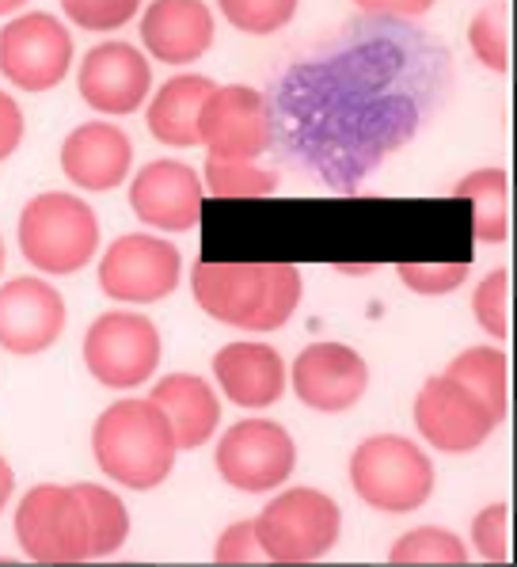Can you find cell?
<instances>
[{
    "label": "cell",
    "instance_id": "1",
    "mask_svg": "<svg viewBox=\"0 0 517 567\" xmlns=\"http://www.w3.org/2000/svg\"><path fill=\"white\" fill-rule=\"evenodd\" d=\"M190 290L206 317L240 331H278L301 305V270L293 264H209L198 259Z\"/></svg>",
    "mask_w": 517,
    "mask_h": 567
},
{
    "label": "cell",
    "instance_id": "2",
    "mask_svg": "<svg viewBox=\"0 0 517 567\" xmlns=\"http://www.w3.org/2000/svg\"><path fill=\"white\" fill-rule=\"evenodd\" d=\"M92 453L118 487L153 492L175 468V434L153 400H115L92 426Z\"/></svg>",
    "mask_w": 517,
    "mask_h": 567
},
{
    "label": "cell",
    "instance_id": "3",
    "mask_svg": "<svg viewBox=\"0 0 517 567\" xmlns=\"http://www.w3.org/2000/svg\"><path fill=\"white\" fill-rule=\"evenodd\" d=\"M23 259L39 275H76L100 251V217L81 195L42 190L34 195L15 225Z\"/></svg>",
    "mask_w": 517,
    "mask_h": 567
},
{
    "label": "cell",
    "instance_id": "4",
    "mask_svg": "<svg viewBox=\"0 0 517 567\" xmlns=\"http://www.w3.org/2000/svg\"><path fill=\"white\" fill-rule=\"evenodd\" d=\"M350 484L373 511L411 514L431 499L434 465L403 434H373L350 453Z\"/></svg>",
    "mask_w": 517,
    "mask_h": 567
},
{
    "label": "cell",
    "instance_id": "5",
    "mask_svg": "<svg viewBox=\"0 0 517 567\" xmlns=\"http://www.w3.org/2000/svg\"><path fill=\"white\" fill-rule=\"evenodd\" d=\"M343 511L320 487H289L256 518V534L270 564H312L335 548Z\"/></svg>",
    "mask_w": 517,
    "mask_h": 567
},
{
    "label": "cell",
    "instance_id": "6",
    "mask_svg": "<svg viewBox=\"0 0 517 567\" xmlns=\"http://www.w3.org/2000/svg\"><path fill=\"white\" fill-rule=\"evenodd\" d=\"M15 540L42 567H73L92 560V522L73 487L39 484L20 499Z\"/></svg>",
    "mask_w": 517,
    "mask_h": 567
},
{
    "label": "cell",
    "instance_id": "7",
    "mask_svg": "<svg viewBox=\"0 0 517 567\" xmlns=\"http://www.w3.org/2000/svg\"><path fill=\"white\" fill-rule=\"evenodd\" d=\"M84 365L100 385L137 389L161 365V331L134 309H111L92 320L84 336Z\"/></svg>",
    "mask_w": 517,
    "mask_h": 567
},
{
    "label": "cell",
    "instance_id": "8",
    "mask_svg": "<svg viewBox=\"0 0 517 567\" xmlns=\"http://www.w3.org/2000/svg\"><path fill=\"white\" fill-rule=\"evenodd\" d=\"M73 69V34L50 12H23L0 28V73L20 92H50Z\"/></svg>",
    "mask_w": 517,
    "mask_h": 567
},
{
    "label": "cell",
    "instance_id": "9",
    "mask_svg": "<svg viewBox=\"0 0 517 567\" xmlns=\"http://www.w3.org/2000/svg\"><path fill=\"white\" fill-rule=\"evenodd\" d=\"M179 278V248L148 233H126L100 259V290L118 305H156L172 298Z\"/></svg>",
    "mask_w": 517,
    "mask_h": 567
},
{
    "label": "cell",
    "instance_id": "10",
    "mask_svg": "<svg viewBox=\"0 0 517 567\" xmlns=\"http://www.w3.org/2000/svg\"><path fill=\"white\" fill-rule=\"evenodd\" d=\"M297 468V446L275 419H244L232 423L217 442V473L229 487L262 495L282 487Z\"/></svg>",
    "mask_w": 517,
    "mask_h": 567
},
{
    "label": "cell",
    "instance_id": "11",
    "mask_svg": "<svg viewBox=\"0 0 517 567\" xmlns=\"http://www.w3.org/2000/svg\"><path fill=\"white\" fill-rule=\"evenodd\" d=\"M411 415H415L418 434L442 453H472L484 446L498 426L484 400L464 389L461 381H453L449 373H437L418 389Z\"/></svg>",
    "mask_w": 517,
    "mask_h": 567
},
{
    "label": "cell",
    "instance_id": "12",
    "mask_svg": "<svg viewBox=\"0 0 517 567\" xmlns=\"http://www.w3.org/2000/svg\"><path fill=\"white\" fill-rule=\"evenodd\" d=\"M198 145L217 161H259L270 145V107L248 84L214 89L201 103Z\"/></svg>",
    "mask_w": 517,
    "mask_h": 567
},
{
    "label": "cell",
    "instance_id": "13",
    "mask_svg": "<svg viewBox=\"0 0 517 567\" xmlns=\"http://www.w3.org/2000/svg\"><path fill=\"white\" fill-rule=\"evenodd\" d=\"M76 92L92 111L111 118L134 115L153 92V65L130 42H100L81 61L76 73Z\"/></svg>",
    "mask_w": 517,
    "mask_h": 567
},
{
    "label": "cell",
    "instance_id": "14",
    "mask_svg": "<svg viewBox=\"0 0 517 567\" xmlns=\"http://www.w3.org/2000/svg\"><path fill=\"white\" fill-rule=\"evenodd\" d=\"M65 331V298L46 278H12L0 286V347L8 354H42Z\"/></svg>",
    "mask_w": 517,
    "mask_h": 567
},
{
    "label": "cell",
    "instance_id": "15",
    "mask_svg": "<svg viewBox=\"0 0 517 567\" xmlns=\"http://www.w3.org/2000/svg\"><path fill=\"white\" fill-rule=\"evenodd\" d=\"M370 389V365L347 343H312L293 362V392L312 412H347Z\"/></svg>",
    "mask_w": 517,
    "mask_h": 567
},
{
    "label": "cell",
    "instance_id": "16",
    "mask_svg": "<svg viewBox=\"0 0 517 567\" xmlns=\"http://www.w3.org/2000/svg\"><path fill=\"white\" fill-rule=\"evenodd\" d=\"M201 176L183 161H153L130 183V206L161 233H190L201 217Z\"/></svg>",
    "mask_w": 517,
    "mask_h": 567
},
{
    "label": "cell",
    "instance_id": "17",
    "mask_svg": "<svg viewBox=\"0 0 517 567\" xmlns=\"http://www.w3.org/2000/svg\"><path fill=\"white\" fill-rule=\"evenodd\" d=\"M134 145L115 122H81L61 145V172L81 190H115L126 183Z\"/></svg>",
    "mask_w": 517,
    "mask_h": 567
},
{
    "label": "cell",
    "instance_id": "18",
    "mask_svg": "<svg viewBox=\"0 0 517 567\" xmlns=\"http://www.w3.org/2000/svg\"><path fill=\"white\" fill-rule=\"evenodd\" d=\"M142 47L164 65H190L214 47V12L206 0H148Z\"/></svg>",
    "mask_w": 517,
    "mask_h": 567
},
{
    "label": "cell",
    "instance_id": "19",
    "mask_svg": "<svg viewBox=\"0 0 517 567\" xmlns=\"http://www.w3.org/2000/svg\"><path fill=\"white\" fill-rule=\"evenodd\" d=\"M214 378L225 396L240 408H270L286 392V362L270 343H229L217 351Z\"/></svg>",
    "mask_w": 517,
    "mask_h": 567
},
{
    "label": "cell",
    "instance_id": "20",
    "mask_svg": "<svg viewBox=\"0 0 517 567\" xmlns=\"http://www.w3.org/2000/svg\"><path fill=\"white\" fill-rule=\"evenodd\" d=\"M148 400L168 419L179 450L206 446L217 426H221V400H217L209 381H201L198 373H172V378L156 381Z\"/></svg>",
    "mask_w": 517,
    "mask_h": 567
},
{
    "label": "cell",
    "instance_id": "21",
    "mask_svg": "<svg viewBox=\"0 0 517 567\" xmlns=\"http://www.w3.org/2000/svg\"><path fill=\"white\" fill-rule=\"evenodd\" d=\"M217 84L209 76L198 73H183L172 76L161 92L148 100L145 122H148V134L156 137L161 145H175V150H190L198 145V115H201V103L209 100Z\"/></svg>",
    "mask_w": 517,
    "mask_h": 567
},
{
    "label": "cell",
    "instance_id": "22",
    "mask_svg": "<svg viewBox=\"0 0 517 567\" xmlns=\"http://www.w3.org/2000/svg\"><path fill=\"white\" fill-rule=\"evenodd\" d=\"M457 203L472 206V237L479 244H503L514 233V179L503 168L468 172L453 187Z\"/></svg>",
    "mask_w": 517,
    "mask_h": 567
},
{
    "label": "cell",
    "instance_id": "23",
    "mask_svg": "<svg viewBox=\"0 0 517 567\" xmlns=\"http://www.w3.org/2000/svg\"><path fill=\"white\" fill-rule=\"evenodd\" d=\"M445 373L468 392H476L490 408V415L503 423L510 412V354H503L498 347H468L449 362Z\"/></svg>",
    "mask_w": 517,
    "mask_h": 567
},
{
    "label": "cell",
    "instance_id": "24",
    "mask_svg": "<svg viewBox=\"0 0 517 567\" xmlns=\"http://www.w3.org/2000/svg\"><path fill=\"white\" fill-rule=\"evenodd\" d=\"M472 54L484 61L495 73H510L514 69V8L510 0H490L479 8L476 20L468 28Z\"/></svg>",
    "mask_w": 517,
    "mask_h": 567
},
{
    "label": "cell",
    "instance_id": "25",
    "mask_svg": "<svg viewBox=\"0 0 517 567\" xmlns=\"http://www.w3.org/2000/svg\"><path fill=\"white\" fill-rule=\"evenodd\" d=\"M73 492L81 495L87 522H92V556H115L130 537V511L111 487L100 484H73Z\"/></svg>",
    "mask_w": 517,
    "mask_h": 567
},
{
    "label": "cell",
    "instance_id": "26",
    "mask_svg": "<svg viewBox=\"0 0 517 567\" xmlns=\"http://www.w3.org/2000/svg\"><path fill=\"white\" fill-rule=\"evenodd\" d=\"M392 567H464L468 548L457 534L442 526H418L403 534L389 553Z\"/></svg>",
    "mask_w": 517,
    "mask_h": 567
},
{
    "label": "cell",
    "instance_id": "27",
    "mask_svg": "<svg viewBox=\"0 0 517 567\" xmlns=\"http://www.w3.org/2000/svg\"><path fill=\"white\" fill-rule=\"evenodd\" d=\"M206 190L214 198H267L278 190L275 172H262L256 161H217L206 156Z\"/></svg>",
    "mask_w": 517,
    "mask_h": 567
},
{
    "label": "cell",
    "instance_id": "28",
    "mask_svg": "<svg viewBox=\"0 0 517 567\" xmlns=\"http://www.w3.org/2000/svg\"><path fill=\"white\" fill-rule=\"evenodd\" d=\"M472 312H476L479 328L495 339L514 336V270L498 267L490 270L484 282L476 286V298H472Z\"/></svg>",
    "mask_w": 517,
    "mask_h": 567
},
{
    "label": "cell",
    "instance_id": "29",
    "mask_svg": "<svg viewBox=\"0 0 517 567\" xmlns=\"http://www.w3.org/2000/svg\"><path fill=\"white\" fill-rule=\"evenodd\" d=\"M301 0H217L221 16L244 34H275L297 16Z\"/></svg>",
    "mask_w": 517,
    "mask_h": 567
},
{
    "label": "cell",
    "instance_id": "30",
    "mask_svg": "<svg viewBox=\"0 0 517 567\" xmlns=\"http://www.w3.org/2000/svg\"><path fill=\"white\" fill-rule=\"evenodd\" d=\"M472 540L476 553L490 564H510L514 548V511L510 503H490L472 518Z\"/></svg>",
    "mask_w": 517,
    "mask_h": 567
},
{
    "label": "cell",
    "instance_id": "31",
    "mask_svg": "<svg viewBox=\"0 0 517 567\" xmlns=\"http://www.w3.org/2000/svg\"><path fill=\"white\" fill-rule=\"evenodd\" d=\"M61 12L81 31H118L142 12V0H61Z\"/></svg>",
    "mask_w": 517,
    "mask_h": 567
},
{
    "label": "cell",
    "instance_id": "32",
    "mask_svg": "<svg viewBox=\"0 0 517 567\" xmlns=\"http://www.w3.org/2000/svg\"><path fill=\"white\" fill-rule=\"evenodd\" d=\"M468 264H400L396 275L407 290L423 293V298H442V293H453L457 286H464L468 278Z\"/></svg>",
    "mask_w": 517,
    "mask_h": 567
},
{
    "label": "cell",
    "instance_id": "33",
    "mask_svg": "<svg viewBox=\"0 0 517 567\" xmlns=\"http://www.w3.org/2000/svg\"><path fill=\"white\" fill-rule=\"evenodd\" d=\"M214 560L221 567H251V564H262L267 553H262V540L256 534V518L248 522H232L221 537H217V548H214Z\"/></svg>",
    "mask_w": 517,
    "mask_h": 567
},
{
    "label": "cell",
    "instance_id": "34",
    "mask_svg": "<svg viewBox=\"0 0 517 567\" xmlns=\"http://www.w3.org/2000/svg\"><path fill=\"white\" fill-rule=\"evenodd\" d=\"M23 111L8 92H0V161H8L23 142Z\"/></svg>",
    "mask_w": 517,
    "mask_h": 567
},
{
    "label": "cell",
    "instance_id": "35",
    "mask_svg": "<svg viewBox=\"0 0 517 567\" xmlns=\"http://www.w3.org/2000/svg\"><path fill=\"white\" fill-rule=\"evenodd\" d=\"M354 4L373 16H423L434 8V0H354Z\"/></svg>",
    "mask_w": 517,
    "mask_h": 567
},
{
    "label": "cell",
    "instance_id": "36",
    "mask_svg": "<svg viewBox=\"0 0 517 567\" xmlns=\"http://www.w3.org/2000/svg\"><path fill=\"white\" fill-rule=\"evenodd\" d=\"M12 487H15V473H12V465L0 457V511H4L8 499H12Z\"/></svg>",
    "mask_w": 517,
    "mask_h": 567
},
{
    "label": "cell",
    "instance_id": "37",
    "mask_svg": "<svg viewBox=\"0 0 517 567\" xmlns=\"http://www.w3.org/2000/svg\"><path fill=\"white\" fill-rule=\"evenodd\" d=\"M23 4H28V0H0V16H12V12H20Z\"/></svg>",
    "mask_w": 517,
    "mask_h": 567
},
{
    "label": "cell",
    "instance_id": "38",
    "mask_svg": "<svg viewBox=\"0 0 517 567\" xmlns=\"http://www.w3.org/2000/svg\"><path fill=\"white\" fill-rule=\"evenodd\" d=\"M0 275H4V240H0Z\"/></svg>",
    "mask_w": 517,
    "mask_h": 567
}]
</instances>
